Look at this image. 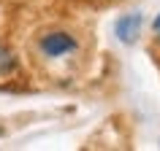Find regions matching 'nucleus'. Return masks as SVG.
Here are the masks:
<instances>
[{
    "instance_id": "obj_4",
    "label": "nucleus",
    "mask_w": 160,
    "mask_h": 151,
    "mask_svg": "<svg viewBox=\"0 0 160 151\" xmlns=\"http://www.w3.org/2000/svg\"><path fill=\"white\" fill-rule=\"evenodd\" d=\"M152 30H155V35H158V43H160V14H158V19L152 22Z\"/></svg>"
},
{
    "instance_id": "obj_3",
    "label": "nucleus",
    "mask_w": 160,
    "mask_h": 151,
    "mask_svg": "<svg viewBox=\"0 0 160 151\" xmlns=\"http://www.w3.org/2000/svg\"><path fill=\"white\" fill-rule=\"evenodd\" d=\"M14 57H11V51H6L3 46H0V76H6V73H11L14 70Z\"/></svg>"
},
{
    "instance_id": "obj_2",
    "label": "nucleus",
    "mask_w": 160,
    "mask_h": 151,
    "mask_svg": "<svg viewBox=\"0 0 160 151\" xmlns=\"http://www.w3.org/2000/svg\"><path fill=\"white\" fill-rule=\"evenodd\" d=\"M73 49H76V41L68 33H49L41 38V51L46 57H62Z\"/></svg>"
},
{
    "instance_id": "obj_1",
    "label": "nucleus",
    "mask_w": 160,
    "mask_h": 151,
    "mask_svg": "<svg viewBox=\"0 0 160 151\" xmlns=\"http://www.w3.org/2000/svg\"><path fill=\"white\" fill-rule=\"evenodd\" d=\"M141 25H144V16L138 14V11L125 14V16L117 19V25H114V35L119 38V43L133 46V43L138 41V35H141Z\"/></svg>"
}]
</instances>
